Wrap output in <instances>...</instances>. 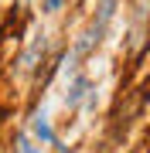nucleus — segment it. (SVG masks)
<instances>
[{
    "label": "nucleus",
    "instance_id": "nucleus-1",
    "mask_svg": "<svg viewBox=\"0 0 150 153\" xmlns=\"http://www.w3.org/2000/svg\"><path fill=\"white\" fill-rule=\"evenodd\" d=\"M34 136H38V140H45V143H55V133H51V126H48V119H45V112H41V116H34Z\"/></svg>",
    "mask_w": 150,
    "mask_h": 153
},
{
    "label": "nucleus",
    "instance_id": "nucleus-2",
    "mask_svg": "<svg viewBox=\"0 0 150 153\" xmlns=\"http://www.w3.org/2000/svg\"><path fill=\"white\" fill-rule=\"evenodd\" d=\"M14 153H38V146L24 136V133H17V140H14Z\"/></svg>",
    "mask_w": 150,
    "mask_h": 153
},
{
    "label": "nucleus",
    "instance_id": "nucleus-3",
    "mask_svg": "<svg viewBox=\"0 0 150 153\" xmlns=\"http://www.w3.org/2000/svg\"><path fill=\"white\" fill-rule=\"evenodd\" d=\"M61 4V0H48V10H55V7Z\"/></svg>",
    "mask_w": 150,
    "mask_h": 153
}]
</instances>
